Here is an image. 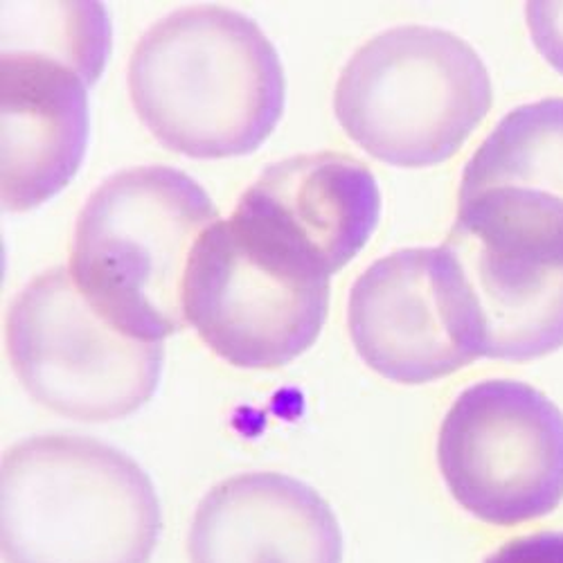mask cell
Masks as SVG:
<instances>
[{"instance_id":"1","label":"cell","mask_w":563,"mask_h":563,"mask_svg":"<svg viewBox=\"0 0 563 563\" xmlns=\"http://www.w3.org/2000/svg\"><path fill=\"white\" fill-rule=\"evenodd\" d=\"M129 96L161 143L190 158L246 156L285 111V68L257 23L225 8H183L129 59Z\"/></svg>"},{"instance_id":"2","label":"cell","mask_w":563,"mask_h":563,"mask_svg":"<svg viewBox=\"0 0 563 563\" xmlns=\"http://www.w3.org/2000/svg\"><path fill=\"white\" fill-rule=\"evenodd\" d=\"M217 221L212 199L187 174L165 165L118 172L79 212L68 273L118 332L163 343L187 320L185 271Z\"/></svg>"},{"instance_id":"3","label":"cell","mask_w":563,"mask_h":563,"mask_svg":"<svg viewBox=\"0 0 563 563\" xmlns=\"http://www.w3.org/2000/svg\"><path fill=\"white\" fill-rule=\"evenodd\" d=\"M5 563H150L163 516L150 476L84 435L16 442L0 468Z\"/></svg>"},{"instance_id":"4","label":"cell","mask_w":563,"mask_h":563,"mask_svg":"<svg viewBox=\"0 0 563 563\" xmlns=\"http://www.w3.org/2000/svg\"><path fill=\"white\" fill-rule=\"evenodd\" d=\"M481 55L453 32L401 25L369 38L345 64L334 111L382 163L431 167L453 158L492 109Z\"/></svg>"},{"instance_id":"5","label":"cell","mask_w":563,"mask_h":563,"mask_svg":"<svg viewBox=\"0 0 563 563\" xmlns=\"http://www.w3.org/2000/svg\"><path fill=\"white\" fill-rule=\"evenodd\" d=\"M444 242L481 358L534 361L563 347V199L494 187L457 199Z\"/></svg>"},{"instance_id":"6","label":"cell","mask_w":563,"mask_h":563,"mask_svg":"<svg viewBox=\"0 0 563 563\" xmlns=\"http://www.w3.org/2000/svg\"><path fill=\"white\" fill-rule=\"evenodd\" d=\"M8 352L36 404L86 424L143 408L165 361L163 343L131 339L96 313L64 266L36 275L14 298Z\"/></svg>"},{"instance_id":"7","label":"cell","mask_w":563,"mask_h":563,"mask_svg":"<svg viewBox=\"0 0 563 563\" xmlns=\"http://www.w3.org/2000/svg\"><path fill=\"white\" fill-rule=\"evenodd\" d=\"M438 464L474 519L496 528L539 521L563 503V412L530 384L481 382L449 408Z\"/></svg>"},{"instance_id":"8","label":"cell","mask_w":563,"mask_h":563,"mask_svg":"<svg viewBox=\"0 0 563 563\" xmlns=\"http://www.w3.org/2000/svg\"><path fill=\"white\" fill-rule=\"evenodd\" d=\"M183 307L201 341L244 369H277L320 336L330 277L271 255L230 219L217 221L192 251Z\"/></svg>"},{"instance_id":"9","label":"cell","mask_w":563,"mask_h":563,"mask_svg":"<svg viewBox=\"0 0 563 563\" xmlns=\"http://www.w3.org/2000/svg\"><path fill=\"white\" fill-rule=\"evenodd\" d=\"M347 324L358 356L397 384H431L478 361L460 271L444 246L374 262L352 287Z\"/></svg>"},{"instance_id":"10","label":"cell","mask_w":563,"mask_h":563,"mask_svg":"<svg viewBox=\"0 0 563 563\" xmlns=\"http://www.w3.org/2000/svg\"><path fill=\"white\" fill-rule=\"evenodd\" d=\"M379 217L382 192L369 167L324 152L271 165L230 219L275 257L332 277L369 242Z\"/></svg>"},{"instance_id":"11","label":"cell","mask_w":563,"mask_h":563,"mask_svg":"<svg viewBox=\"0 0 563 563\" xmlns=\"http://www.w3.org/2000/svg\"><path fill=\"white\" fill-rule=\"evenodd\" d=\"M96 75L48 48H3L0 59V187L5 212L59 195L81 167Z\"/></svg>"},{"instance_id":"12","label":"cell","mask_w":563,"mask_h":563,"mask_svg":"<svg viewBox=\"0 0 563 563\" xmlns=\"http://www.w3.org/2000/svg\"><path fill=\"white\" fill-rule=\"evenodd\" d=\"M192 563H343V534L313 487L285 474H242L199 503Z\"/></svg>"},{"instance_id":"13","label":"cell","mask_w":563,"mask_h":563,"mask_svg":"<svg viewBox=\"0 0 563 563\" xmlns=\"http://www.w3.org/2000/svg\"><path fill=\"white\" fill-rule=\"evenodd\" d=\"M523 187L563 199V98L509 111L466 163L457 199Z\"/></svg>"},{"instance_id":"14","label":"cell","mask_w":563,"mask_h":563,"mask_svg":"<svg viewBox=\"0 0 563 563\" xmlns=\"http://www.w3.org/2000/svg\"><path fill=\"white\" fill-rule=\"evenodd\" d=\"M485 563H563V532H534L509 539Z\"/></svg>"}]
</instances>
